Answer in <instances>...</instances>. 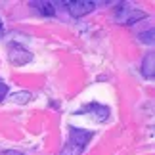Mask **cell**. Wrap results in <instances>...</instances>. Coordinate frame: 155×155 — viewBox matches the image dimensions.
Here are the masks:
<instances>
[{
    "instance_id": "cell-11",
    "label": "cell",
    "mask_w": 155,
    "mask_h": 155,
    "mask_svg": "<svg viewBox=\"0 0 155 155\" xmlns=\"http://www.w3.org/2000/svg\"><path fill=\"white\" fill-rule=\"evenodd\" d=\"M8 84H4V82H0V102H2V100H6V96H8Z\"/></svg>"
},
{
    "instance_id": "cell-7",
    "label": "cell",
    "mask_w": 155,
    "mask_h": 155,
    "mask_svg": "<svg viewBox=\"0 0 155 155\" xmlns=\"http://www.w3.org/2000/svg\"><path fill=\"white\" fill-rule=\"evenodd\" d=\"M31 6H35L37 14L44 15V17H52L56 15V8H54L52 2H46V0H38V2H31Z\"/></svg>"
},
{
    "instance_id": "cell-5",
    "label": "cell",
    "mask_w": 155,
    "mask_h": 155,
    "mask_svg": "<svg viewBox=\"0 0 155 155\" xmlns=\"http://www.w3.org/2000/svg\"><path fill=\"white\" fill-rule=\"evenodd\" d=\"M81 113H92V117L96 119V121L104 123V121H107V117H109V107L92 102V104H88L86 107H82V109L79 111V115H81Z\"/></svg>"
},
{
    "instance_id": "cell-2",
    "label": "cell",
    "mask_w": 155,
    "mask_h": 155,
    "mask_svg": "<svg viewBox=\"0 0 155 155\" xmlns=\"http://www.w3.org/2000/svg\"><path fill=\"white\" fill-rule=\"evenodd\" d=\"M8 59H10L12 65L21 67V65H27V63L33 61V54L29 52L27 48H23L21 44L10 42V44H8Z\"/></svg>"
},
{
    "instance_id": "cell-1",
    "label": "cell",
    "mask_w": 155,
    "mask_h": 155,
    "mask_svg": "<svg viewBox=\"0 0 155 155\" xmlns=\"http://www.w3.org/2000/svg\"><path fill=\"white\" fill-rule=\"evenodd\" d=\"M147 14L144 10L136 8L132 4H127V2H119L115 6V21L121 23V25H134L142 19H146Z\"/></svg>"
},
{
    "instance_id": "cell-9",
    "label": "cell",
    "mask_w": 155,
    "mask_h": 155,
    "mask_svg": "<svg viewBox=\"0 0 155 155\" xmlns=\"http://www.w3.org/2000/svg\"><path fill=\"white\" fill-rule=\"evenodd\" d=\"M31 98H33V94L29 90H19V92H15V94L10 96V102H14V104H27V102H31Z\"/></svg>"
},
{
    "instance_id": "cell-6",
    "label": "cell",
    "mask_w": 155,
    "mask_h": 155,
    "mask_svg": "<svg viewBox=\"0 0 155 155\" xmlns=\"http://www.w3.org/2000/svg\"><path fill=\"white\" fill-rule=\"evenodd\" d=\"M142 75L146 79L153 81V77H155V52L146 54V58L142 59Z\"/></svg>"
},
{
    "instance_id": "cell-4",
    "label": "cell",
    "mask_w": 155,
    "mask_h": 155,
    "mask_svg": "<svg viewBox=\"0 0 155 155\" xmlns=\"http://www.w3.org/2000/svg\"><path fill=\"white\" fill-rule=\"evenodd\" d=\"M94 138V132L92 130H84V128H77V127H71L69 128V140L75 142L77 146L81 147H86L88 142Z\"/></svg>"
},
{
    "instance_id": "cell-8",
    "label": "cell",
    "mask_w": 155,
    "mask_h": 155,
    "mask_svg": "<svg viewBox=\"0 0 155 155\" xmlns=\"http://www.w3.org/2000/svg\"><path fill=\"white\" fill-rule=\"evenodd\" d=\"M82 151H84V147H81V146H77L75 142L67 140V144L63 146V150L59 151V155H82Z\"/></svg>"
},
{
    "instance_id": "cell-12",
    "label": "cell",
    "mask_w": 155,
    "mask_h": 155,
    "mask_svg": "<svg viewBox=\"0 0 155 155\" xmlns=\"http://www.w3.org/2000/svg\"><path fill=\"white\" fill-rule=\"evenodd\" d=\"M2 155H23L21 151H15V150H8V151H4Z\"/></svg>"
},
{
    "instance_id": "cell-3",
    "label": "cell",
    "mask_w": 155,
    "mask_h": 155,
    "mask_svg": "<svg viewBox=\"0 0 155 155\" xmlns=\"http://www.w3.org/2000/svg\"><path fill=\"white\" fill-rule=\"evenodd\" d=\"M63 4L67 6L69 15L73 17H84L88 14H92L94 8H96V2H92V0H67Z\"/></svg>"
},
{
    "instance_id": "cell-13",
    "label": "cell",
    "mask_w": 155,
    "mask_h": 155,
    "mask_svg": "<svg viewBox=\"0 0 155 155\" xmlns=\"http://www.w3.org/2000/svg\"><path fill=\"white\" fill-rule=\"evenodd\" d=\"M2 31H4V21H2V17H0V35H2Z\"/></svg>"
},
{
    "instance_id": "cell-10",
    "label": "cell",
    "mask_w": 155,
    "mask_h": 155,
    "mask_svg": "<svg viewBox=\"0 0 155 155\" xmlns=\"http://www.w3.org/2000/svg\"><path fill=\"white\" fill-rule=\"evenodd\" d=\"M138 38H140V42L142 44H153L155 42V38H153V27H150V29H147V33L144 31V33H140L138 35Z\"/></svg>"
}]
</instances>
